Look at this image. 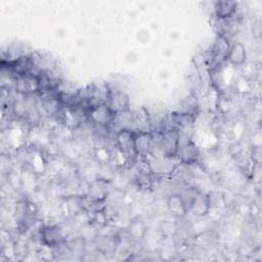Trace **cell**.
I'll list each match as a JSON object with an SVG mask.
<instances>
[{
  "instance_id": "obj_3",
  "label": "cell",
  "mask_w": 262,
  "mask_h": 262,
  "mask_svg": "<svg viewBox=\"0 0 262 262\" xmlns=\"http://www.w3.org/2000/svg\"><path fill=\"white\" fill-rule=\"evenodd\" d=\"M87 116L92 123H94L100 127H107L115 122L118 115L115 114L107 106L106 103H103V104L92 106L88 111Z\"/></svg>"
},
{
  "instance_id": "obj_4",
  "label": "cell",
  "mask_w": 262,
  "mask_h": 262,
  "mask_svg": "<svg viewBox=\"0 0 262 262\" xmlns=\"http://www.w3.org/2000/svg\"><path fill=\"white\" fill-rule=\"evenodd\" d=\"M135 131L130 128H122L116 134V142L119 150L126 158L137 157L134 148Z\"/></svg>"
},
{
  "instance_id": "obj_13",
  "label": "cell",
  "mask_w": 262,
  "mask_h": 262,
  "mask_svg": "<svg viewBox=\"0 0 262 262\" xmlns=\"http://www.w3.org/2000/svg\"><path fill=\"white\" fill-rule=\"evenodd\" d=\"M196 114H190V113H182V112H173L169 115V121L172 123V128H176L179 130V128L188 127L193 124L195 120Z\"/></svg>"
},
{
  "instance_id": "obj_2",
  "label": "cell",
  "mask_w": 262,
  "mask_h": 262,
  "mask_svg": "<svg viewBox=\"0 0 262 262\" xmlns=\"http://www.w3.org/2000/svg\"><path fill=\"white\" fill-rule=\"evenodd\" d=\"M15 89L23 94H32L41 91L39 74L21 73L15 78Z\"/></svg>"
},
{
  "instance_id": "obj_10",
  "label": "cell",
  "mask_w": 262,
  "mask_h": 262,
  "mask_svg": "<svg viewBox=\"0 0 262 262\" xmlns=\"http://www.w3.org/2000/svg\"><path fill=\"white\" fill-rule=\"evenodd\" d=\"M41 241L47 247L53 248L59 246L63 242V235L60 228L56 225H47L40 230Z\"/></svg>"
},
{
  "instance_id": "obj_11",
  "label": "cell",
  "mask_w": 262,
  "mask_h": 262,
  "mask_svg": "<svg viewBox=\"0 0 262 262\" xmlns=\"http://www.w3.org/2000/svg\"><path fill=\"white\" fill-rule=\"evenodd\" d=\"M237 9V3L232 0H219L215 2V15L219 19H228L232 17Z\"/></svg>"
},
{
  "instance_id": "obj_5",
  "label": "cell",
  "mask_w": 262,
  "mask_h": 262,
  "mask_svg": "<svg viewBox=\"0 0 262 262\" xmlns=\"http://www.w3.org/2000/svg\"><path fill=\"white\" fill-rule=\"evenodd\" d=\"M176 158L186 165L195 164L200 158V149L198 145L190 139L182 142L180 140V145L176 155Z\"/></svg>"
},
{
  "instance_id": "obj_6",
  "label": "cell",
  "mask_w": 262,
  "mask_h": 262,
  "mask_svg": "<svg viewBox=\"0 0 262 262\" xmlns=\"http://www.w3.org/2000/svg\"><path fill=\"white\" fill-rule=\"evenodd\" d=\"M211 207V196L208 193L198 190L188 207V212L192 213L196 217H204L209 214Z\"/></svg>"
},
{
  "instance_id": "obj_1",
  "label": "cell",
  "mask_w": 262,
  "mask_h": 262,
  "mask_svg": "<svg viewBox=\"0 0 262 262\" xmlns=\"http://www.w3.org/2000/svg\"><path fill=\"white\" fill-rule=\"evenodd\" d=\"M180 140L181 135L178 129L170 128L162 131L160 138V147L162 149L164 158H176L180 145Z\"/></svg>"
},
{
  "instance_id": "obj_7",
  "label": "cell",
  "mask_w": 262,
  "mask_h": 262,
  "mask_svg": "<svg viewBox=\"0 0 262 262\" xmlns=\"http://www.w3.org/2000/svg\"><path fill=\"white\" fill-rule=\"evenodd\" d=\"M154 135L150 131H135L134 148L137 157H144L151 152Z\"/></svg>"
},
{
  "instance_id": "obj_9",
  "label": "cell",
  "mask_w": 262,
  "mask_h": 262,
  "mask_svg": "<svg viewBox=\"0 0 262 262\" xmlns=\"http://www.w3.org/2000/svg\"><path fill=\"white\" fill-rule=\"evenodd\" d=\"M230 43L228 39L224 36L219 34L215 42L213 44V50H212V59L215 64H220L223 61L227 60V55L230 48Z\"/></svg>"
},
{
  "instance_id": "obj_14",
  "label": "cell",
  "mask_w": 262,
  "mask_h": 262,
  "mask_svg": "<svg viewBox=\"0 0 262 262\" xmlns=\"http://www.w3.org/2000/svg\"><path fill=\"white\" fill-rule=\"evenodd\" d=\"M167 208L169 212L176 218H182L186 213L187 209L183 202L181 194H171L167 200Z\"/></svg>"
},
{
  "instance_id": "obj_15",
  "label": "cell",
  "mask_w": 262,
  "mask_h": 262,
  "mask_svg": "<svg viewBox=\"0 0 262 262\" xmlns=\"http://www.w3.org/2000/svg\"><path fill=\"white\" fill-rule=\"evenodd\" d=\"M128 232L133 238H142L146 232V225L143 220L136 218L133 219L128 226Z\"/></svg>"
},
{
  "instance_id": "obj_8",
  "label": "cell",
  "mask_w": 262,
  "mask_h": 262,
  "mask_svg": "<svg viewBox=\"0 0 262 262\" xmlns=\"http://www.w3.org/2000/svg\"><path fill=\"white\" fill-rule=\"evenodd\" d=\"M106 104L115 114H124L129 110V97L122 90L112 89Z\"/></svg>"
},
{
  "instance_id": "obj_12",
  "label": "cell",
  "mask_w": 262,
  "mask_h": 262,
  "mask_svg": "<svg viewBox=\"0 0 262 262\" xmlns=\"http://www.w3.org/2000/svg\"><path fill=\"white\" fill-rule=\"evenodd\" d=\"M227 60L235 67L243 66L247 61V49L241 42H236L230 45Z\"/></svg>"
}]
</instances>
